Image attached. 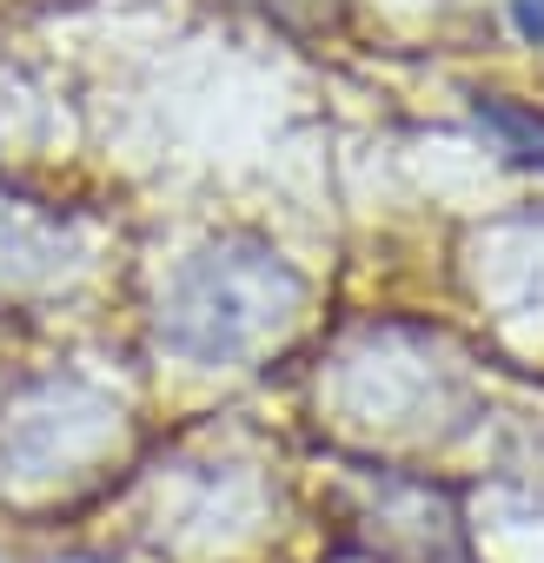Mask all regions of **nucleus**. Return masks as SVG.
I'll list each match as a JSON object with an SVG mask.
<instances>
[{"instance_id": "obj_1", "label": "nucleus", "mask_w": 544, "mask_h": 563, "mask_svg": "<svg viewBox=\"0 0 544 563\" xmlns=\"http://www.w3.org/2000/svg\"><path fill=\"white\" fill-rule=\"evenodd\" d=\"M306 312V278L272 252L265 239L226 232L206 239L160 299V339L186 365H246L280 332H293Z\"/></svg>"}, {"instance_id": "obj_2", "label": "nucleus", "mask_w": 544, "mask_h": 563, "mask_svg": "<svg viewBox=\"0 0 544 563\" xmlns=\"http://www.w3.org/2000/svg\"><path fill=\"white\" fill-rule=\"evenodd\" d=\"M478 126H485L511 159L544 166V120H531L524 107H511V100H478Z\"/></svg>"}, {"instance_id": "obj_3", "label": "nucleus", "mask_w": 544, "mask_h": 563, "mask_svg": "<svg viewBox=\"0 0 544 563\" xmlns=\"http://www.w3.org/2000/svg\"><path fill=\"white\" fill-rule=\"evenodd\" d=\"M511 27H518L531 47H544V0H511Z\"/></svg>"}]
</instances>
